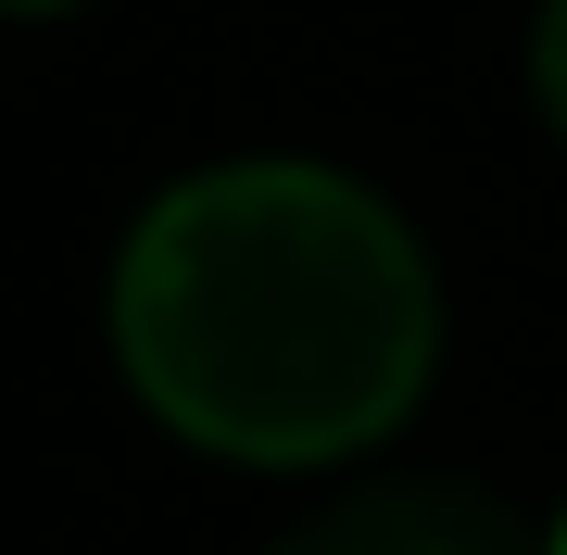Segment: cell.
Segmentation results:
<instances>
[{
  "label": "cell",
  "mask_w": 567,
  "mask_h": 555,
  "mask_svg": "<svg viewBox=\"0 0 567 555\" xmlns=\"http://www.w3.org/2000/svg\"><path fill=\"white\" fill-rule=\"evenodd\" d=\"M278 555H555V543L480 480H353L303 531H278Z\"/></svg>",
  "instance_id": "7a4b0ae2"
},
{
  "label": "cell",
  "mask_w": 567,
  "mask_h": 555,
  "mask_svg": "<svg viewBox=\"0 0 567 555\" xmlns=\"http://www.w3.org/2000/svg\"><path fill=\"white\" fill-rule=\"evenodd\" d=\"M529 76H543V114L567 126V0H543V39H529Z\"/></svg>",
  "instance_id": "3957f363"
},
{
  "label": "cell",
  "mask_w": 567,
  "mask_h": 555,
  "mask_svg": "<svg viewBox=\"0 0 567 555\" xmlns=\"http://www.w3.org/2000/svg\"><path fill=\"white\" fill-rule=\"evenodd\" d=\"M114 353L177 442L240 467H341L416 417L442 290L365 177L215 165L126 227Z\"/></svg>",
  "instance_id": "6da1fadb"
},
{
  "label": "cell",
  "mask_w": 567,
  "mask_h": 555,
  "mask_svg": "<svg viewBox=\"0 0 567 555\" xmlns=\"http://www.w3.org/2000/svg\"><path fill=\"white\" fill-rule=\"evenodd\" d=\"M543 543H555V555H567V517H555V531H543Z\"/></svg>",
  "instance_id": "277c9868"
}]
</instances>
